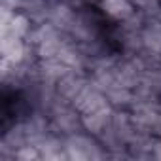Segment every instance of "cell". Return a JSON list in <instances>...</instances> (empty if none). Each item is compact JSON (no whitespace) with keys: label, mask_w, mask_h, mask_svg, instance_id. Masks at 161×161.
Here are the masks:
<instances>
[{"label":"cell","mask_w":161,"mask_h":161,"mask_svg":"<svg viewBox=\"0 0 161 161\" xmlns=\"http://www.w3.org/2000/svg\"><path fill=\"white\" fill-rule=\"evenodd\" d=\"M27 114H29V104H27L25 97L19 91H6L4 101H2V127H4V131L10 125L17 123Z\"/></svg>","instance_id":"obj_1"}]
</instances>
